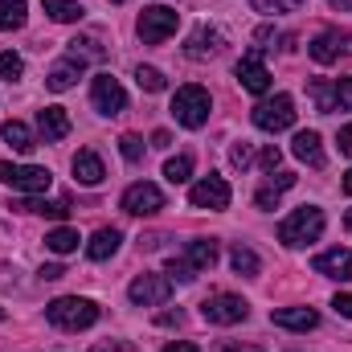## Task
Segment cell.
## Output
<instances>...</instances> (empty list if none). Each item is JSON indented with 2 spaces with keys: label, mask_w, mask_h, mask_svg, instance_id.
Listing matches in <instances>:
<instances>
[{
  "label": "cell",
  "mask_w": 352,
  "mask_h": 352,
  "mask_svg": "<svg viewBox=\"0 0 352 352\" xmlns=\"http://www.w3.org/2000/svg\"><path fill=\"white\" fill-rule=\"evenodd\" d=\"M324 234V209H316V205H303V209H295L283 226H278V242L283 246H307V242H316Z\"/></svg>",
  "instance_id": "cell-3"
},
{
  "label": "cell",
  "mask_w": 352,
  "mask_h": 352,
  "mask_svg": "<svg viewBox=\"0 0 352 352\" xmlns=\"http://www.w3.org/2000/svg\"><path fill=\"white\" fill-rule=\"evenodd\" d=\"M160 209H164V192L156 184H148V180H140V184H131L123 192V213H131V217H152Z\"/></svg>",
  "instance_id": "cell-11"
},
{
  "label": "cell",
  "mask_w": 352,
  "mask_h": 352,
  "mask_svg": "<svg viewBox=\"0 0 352 352\" xmlns=\"http://www.w3.org/2000/svg\"><path fill=\"white\" fill-rule=\"evenodd\" d=\"M230 266H234L238 274H246V278H254V274L263 270V263H258V254H254L250 246H234V250H230Z\"/></svg>",
  "instance_id": "cell-29"
},
{
  "label": "cell",
  "mask_w": 352,
  "mask_h": 352,
  "mask_svg": "<svg viewBox=\"0 0 352 352\" xmlns=\"http://www.w3.org/2000/svg\"><path fill=\"white\" fill-rule=\"evenodd\" d=\"M221 352H263L258 344H226Z\"/></svg>",
  "instance_id": "cell-45"
},
{
  "label": "cell",
  "mask_w": 352,
  "mask_h": 352,
  "mask_svg": "<svg viewBox=\"0 0 352 352\" xmlns=\"http://www.w3.org/2000/svg\"><path fill=\"white\" fill-rule=\"evenodd\" d=\"M344 226H349V234H352V209H349V213H344Z\"/></svg>",
  "instance_id": "cell-49"
},
{
  "label": "cell",
  "mask_w": 352,
  "mask_h": 352,
  "mask_svg": "<svg viewBox=\"0 0 352 352\" xmlns=\"http://www.w3.org/2000/svg\"><path fill=\"white\" fill-rule=\"evenodd\" d=\"M295 123V98L291 94H274V98H266V102H258L254 107V127L258 131H287Z\"/></svg>",
  "instance_id": "cell-8"
},
{
  "label": "cell",
  "mask_w": 352,
  "mask_h": 352,
  "mask_svg": "<svg viewBox=\"0 0 352 352\" xmlns=\"http://www.w3.org/2000/svg\"><path fill=\"white\" fill-rule=\"evenodd\" d=\"M70 168H74V180H78V184H87V188H94V184H102V176H107V168H102V160H98V152H78V156H74V164H70Z\"/></svg>",
  "instance_id": "cell-20"
},
{
  "label": "cell",
  "mask_w": 352,
  "mask_h": 352,
  "mask_svg": "<svg viewBox=\"0 0 352 352\" xmlns=\"http://www.w3.org/2000/svg\"><path fill=\"white\" fill-rule=\"evenodd\" d=\"M278 160H283V152H278V148H263V156H258V164H263L266 173H274V168H278Z\"/></svg>",
  "instance_id": "cell-39"
},
{
  "label": "cell",
  "mask_w": 352,
  "mask_h": 352,
  "mask_svg": "<svg viewBox=\"0 0 352 352\" xmlns=\"http://www.w3.org/2000/svg\"><path fill=\"white\" fill-rule=\"evenodd\" d=\"M221 50H226V33H221V29H213V25H197V29L188 33V41H184V54H188L192 62L217 58Z\"/></svg>",
  "instance_id": "cell-14"
},
{
  "label": "cell",
  "mask_w": 352,
  "mask_h": 352,
  "mask_svg": "<svg viewBox=\"0 0 352 352\" xmlns=\"http://www.w3.org/2000/svg\"><path fill=\"white\" fill-rule=\"evenodd\" d=\"M209 111H213V98L205 87H180L173 94V119L180 127H205L209 123Z\"/></svg>",
  "instance_id": "cell-4"
},
{
  "label": "cell",
  "mask_w": 352,
  "mask_h": 352,
  "mask_svg": "<svg viewBox=\"0 0 352 352\" xmlns=\"http://www.w3.org/2000/svg\"><path fill=\"white\" fill-rule=\"evenodd\" d=\"M16 209H25V213H45V217H66V213H70L66 201H21Z\"/></svg>",
  "instance_id": "cell-31"
},
{
  "label": "cell",
  "mask_w": 352,
  "mask_h": 352,
  "mask_svg": "<svg viewBox=\"0 0 352 352\" xmlns=\"http://www.w3.org/2000/svg\"><path fill=\"white\" fill-rule=\"evenodd\" d=\"M291 184H295V173H270V176H266V184L254 192L258 209H274V205H278V197H283Z\"/></svg>",
  "instance_id": "cell-21"
},
{
  "label": "cell",
  "mask_w": 352,
  "mask_h": 352,
  "mask_svg": "<svg viewBox=\"0 0 352 352\" xmlns=\"http://www.w3.org/2000/svg\"><path fill=\"white\" fill-rule=\"evenodd\" d=\"M90 352H140L135 344H127V340H107V344H94Z\"/></svg>",
  "instance_id": "cell-40"
},
{
  "label": "cell",
  "mask_w": 352,
  "mask_h": 352,
  "mask_svg": "<svg viewBox=\"0 0 352 352\" xmlns=\"http://www.w3.org/2000/svg\"><path fill=\"white\" fill-rule=\"evenodd\" d=\"M0 320H4V311H0Z\"/></svg>",
  "instance_id": "cell-51"
},
{
  "label": "cell",
  "mask_w": 352,
  "mask_h": 352,
  "mask_svg": "<svg viewBox=\"0 0 352 352\" xmlns=\"http://www.w3.org/2000/svg\"><path fill=\"white\" fill-rule=\"evenodd\" d=\"M119 242H123V238H119V230H98V234L87 242V258H94V263H107V258L119 250Z\"/></svg>",
  "instance_id": "cell-24"
},
{
  "label": "cell",
  "mask_w": 352,
  "mask_h": 352,
  "mask_svg": "<svg viewBox=\"0 0 352 352\" xmlns=\"http://www.w3.org/2000/svg\"><path fill=\"white\" fill-rule=\"evenodd\" d=\"M111 4H123V0H111Z\"/></svg>",
  "instance_id": "cell-50"
},
{
  "label": "cell",
  "mask_w": 352,
  "mask_h": 352,
  "mask_svg": "<svg viewBox=\"0 0 352 352\" xmlns=\"http://www.w3.org/2000/svg\"><path fill=\"white\" fill-rule=\"evenodd\" d=\"M270 324L291 328V332H311L320 324V311H311V307H278V311H270Z\"/></svg>",
  "instance_id": "cell-18"
},
{
  "label": "cell",
  "mask_w": 352,
  "mask_h": 352,
  "mask_svg": "<svg viewBox=\"0 0 352 352\" xmlns=\"http://www.w3.org/2000/svg\"><path fill=\"white\" fill-rule=\"evenodd\" d=\"M127 295H131V303H140V307H160V303H168V295H173V278H168V274H140V278H131Z\"/></svg>",
  "instance_id": "cell-10"
},
{
  "label": "cell",
  "mask_w": 352,
  "mask_h": 352,
  "mask_svg": "<svg viewBox=\"0 0 352 352\" xmlns=\"http://www.w3.org/2000/svg\"><path fill=\"white\" fill-rule=\"evenodd\" d=\"M78 242H82V238H78V230H70V226H58V230L45 234V246H50L54 254H74Z\"/></svg>",
  "instance_id": "cell-26"
},
{
  "label": "cell",
  "mask_w": 352,
  "mask_h": 352,
  "mask_svg": "<svg viewBox=\"0 0 352 352\" xmlns=\"http://www.w3.org/2000/svg\"><path fill=\"white\" fill-rule=\"evenodd\" d=\"M45 320L62 332H82L98 320V303L94 299H82V295H62L45 307Z\"/></svg>",
  "instance_id": "cell-1"
},
{
  "label": "cell",
  "mask_w": 352,
  "mask_h": 352,
  "mask_svg": "<svg viewBox=\"0 0 352 352\" xmlns=\"http://www.w3.org/2000/svg\"><path fill=\"white\" fill-rule=\"evenodd\" d=\"M164 352H201V349H197V344H188V340H168Z\"/></svg>",
  "instance_id": "cell-42"
},
{
  "label": "cell",
  "mask_w": 352,
  "mask_h": 352,
  "mask_svg": "<svg viewBox=\"0 0 352 352\" xmlns=\"http://www.w3.org/2000/svg\"><path fill=\"white\" fill-rule=\"evenodd\" d=\"M119 152H123L127 164H140V160H144V140H140V135H123V140H119Z\"/></svg>",
  "instance_id": "cell-36"
},
{
  "label": "cell",
  "mask_w": 352,
  "mask_h": 352,
  "mask_svg": "<svg viewBox=\"0 0 352 352\" xmlns=\"http://www.w3.org/2000/svg\"><path fill=\"white\" fill-rule=\"evenodd\" d=\"M62 274H66L62 266H41V278H50V283H54V278H62Z\"/></svg>",
  "instance_id": "cell-44"
},
{
  "label": "cell",
  "mask_w": 352,
  "mask_h": 352,
  "mask_svg": "<svg viewBox=\"0 0 352 352\" xmlns=\"http://www.w3.org/2000/svg\"><path fill=\"white\" fill-rule=\"evenodd\" d=\"M258 12H270V16H278V12H295V8H303L307 0H250Z\"/></svg>",
  "instance_id": "cell-34"
},
{
  "label": "cell",
  "mask_w": 352,
  "mask_h": 352,
  "mask_svg": "<svg viewBox=\"0 0 352 352\" xmlns=\"http://www.w3.org/2000/svg\"><path fill=\"white\" fill-rule=\"evenodd\" d=\"M291 152H295L303 164L324 168V148H320V135H316V131H299V135H295V144H291Z\"/></svg>",
  "instance_id": "cell-23"
},
{
  "label": "cell",
  "mask_w": 352,
  "mask_h": 352,
  "mask_svg": "<svg viewBox=\"0 0 352 352\" xmlns=\"http://www.w3.org/2000/svg\"><path fill=\"white\" fill-rule=\"evenodd\" d=\"M78 78H82V62L66 54V58H62V62H54V70L45 74V87H50V90H58V94H62V90H70V87H74Z\"/></svg>",
  "instance_id": "cell-19"
},
{
  "label": "cell",
  "mask_w": 352,
  "mask_h": 352,
  "mask_svg": "<svg viewBox=\"0 0 352 352\" xmlns=\"http://www.w3.org/2000/svg\"><path fill=\"white\" fill-rule=\"evenodd\" d=\"M230 164H234V168H242V173H246V168H250V164H254V148H250V144H246V140H242V144H234V148H230Z\"/></svg>",
  "instance_id": "cell-37"
},
{
  "label": "cell",
  "mask_w": 352,
  "mask_h": 352,
  "mask_svg": "<svg viewBox=\"0 0 352 352\" xmlns=\"http://www.w3.org/2000/svg\"><path fill=\"white\" fill-rule=\"evenodd\" d=\"M0 140L12 148V152H21V156H29L33 148H37V140H33V131L21 123V119H8L4 127H0Z\"/></svg>",
  "instance_id": "cell-22"
},
{
  "label": "cell",
  "mask_w": 352,
  "mask_h": 352,
  "mask_svg": "<svg viewBox=\"0 0 352 352\" xmlns=\"http://www.w3.org/2000/svg\"><path fill=\"white\" fill-rule=\"evenodd\" d=\"M164 176H168V184H184L192 176V156H173L164 164Z\"/></svg>",
  "instance_id": "cell-33"
},
{
  "label": "cell",
  "mask_w": 352,
  "mask_h": 352,
  "mask_svg": "<svg viewBox=\"0 0 352 352\" xmlns=\"http://www.w3.org/2000/svg\"><path fill=\"white\" fill-rule=\"evenodd\" d=\"M176 25H180V12H173L168 4H152V8L140 12L135 33L144 37V45H160V41H168L176 33Z\"/></svg>",
  "instance_id": "cell-5"
},
{
  "label": "cell",
  "mask_w": 352,
  "mask_h": 352,
  "mask_svg": "<svg viewBox=\"0 0 352 352\" xmlns=\"http://www.w3.org/2000/svg\"><path fill=\"white\" fill-rule=\"evenodd\" d=\"M135 82H140V90H148V94H160V90L168 87L156 66H140V70H135Z\"/></svg>",
  "instance_id": "cell-32"
},
{
  "label": "cell",
  "mask_w": 352,
  "mask_h": 352,
  "mask_svg": "<svg viewBox=\"0 0 352 352\" xmlns=\"http://www.w3.org/2000/svg\"><path fill=\"white\" fill-rule=\"evenodd\" d=\"M160 324H164V328H168V324H180V311H164V316H160Z\"/></svg>",
  "instance_id": "cell-46"
},
{
  "label": "cell",
  "mask_w": 352,
  "mask_h": 352,
  "mask_svg": "<svg viewBox=\"0 0 352 352\" xmlns=\"http://www.w3.org/2000/svg\"><path fill=\"white\" fill-rule=\"evenodd\" d=\"M332 307H336V316H344V320H352V291H340V295L332 299Z\"/></svg>",
  "instance_id": "cell-38"
},
{
  "label": "cell",
  "mask_w": 352,
  "mask_h": 352,
  "mask_svg": "<svg viewBox=\"0 0 352 352\" xmlns=\"http://www.w3.org/2000/svg\"><path fill=\"white\" fill-rule=\"evenodd\" d=\"M336 144H340V156H352V123H344V127H340Z\"/></svg>",
  "instance_id": "cell-41"
},
{
  "label": "cell",
  "mask_w": 352,
  "mask_h": 352,
  "mask_svg": "<svg viewBox=\"0 0 352 352\" xmlns=\"http://www.w3.org/2000/svg\"><path fill=\"white\" fill-rule=\"evenodd\" d=\"M344 192H352V168L344 173Z\"/></svg>",
  "instance_id": "cell-48"
},
{
  "label": "cell",
  "mask_w": 352,
  "mask_h": 352,
  "mask_svg": "<svg viewBox=\"0 0 352 352\" xmlns=\"http://www.w3.org/2000/svg\"><path fill=\"white\" fill-rule=\"evenodd\" d=\"M201 316L209 320V324H242L246 316H250V307H246V299H238V295H230V291H217V295H209L205 303H201Z\"/></svg>",
  "instance_id": "cell-9"
},
{
  "label": "cell",
  "mask_w": 352,
  "mask_h": 352,
  "mask_svg": "<svg viewBox=\"0 0 352 352\" xmlns=\"http://www.w3.org/2000/svg\"><path fill=\"white\" fill-rule=\"evenodd\" d=\"M328 4H332L336 12H352V0H328Z\"/></svg>",
  "instance_id": "cell-47"
},
{
  "label": "cell",
  "mask_w": 352,
  "mask_h": 352,
  "mask_svg": "<svg viewBox=\"0 0 352 352\" xmlns=\"http://www.w3.org/2000/svg\"><path fill=\"white\" fill-rule=\"evenodd\" d=\"M213 263H217V242H213V238H192L180 258H168V278L192 283L197 274L213 270Z\"/></svg>",
  "instance_id": "cell-2"
},
{
  "label": "cell",
  "mask_w": 352,
  "mask_h": 352,
  "mask_svg": "<svg viewBox=\"0 0 352 352\" xmlns=\"http://www.w3.org/2000/svg\"><path fill=\"white\" fill-rule=\"evenodd\" d=\"M238 82H242V90H250V94H266L270 90V70H266V62H263V54L258 50H250L242 62H238Z\"/></svg>",
  "instance_id": "cell-15"
},
{
  "label": "cell",
  "mask_w": 352,
  "mask_h": 352,
  "mask_svg": "<svg viewBox=\"0 0 352 352\" xmlns=\"http://www.w3.org/2000/svg\"><path fill=\"white\" fill-rule=\"evenodd\" d=\"M316 274H324V278H352V250L344 246H336V250H324V254H316Z\"/></svg>",
  "instance_id": "cell-16"
},
{
  "label": "cell",
  "mask_w": 352,
  "mask_h": 352,
  "mask_svg": "<svg viewBox=\"0 0 352 352\" xmlns=\"http://www.w3.org/2000/svg\"><path fill=\"white\" fill-rule=\"evenodd\" d=\"M188 201H192V209H213V213H217V209L230 205V184H226L221 176L209 173V176H201V180L188 188Z\"/></svg>",
  "instance_id": "cell-12"
},
{
  "label": "cell",
  "mask_w": 352,
  "mask_h": 352,
  "mask_svg": "<svg viewBox=\"0 0 352 352\" xmlns=\"http://www.w3.org/2000/svg\"><path fill=\"white\" fill-rule=\"evenodd\" d=\"M90 102H94V111H102V115H119V111H127V90L119 87V78L98 74V78L90 82Z\"/></svg>",
  "instance_id": "cell-13"
},
{
  "label": "cell",
  "mask_w": 352,
  "mask_h": 352,
  "mask_svg": "<svg viewBox=\"0 0 352 352\" xmlns=\"http://www.w3.org/2000/svg\"><path fill=\"white\" fill-rule=\"evenodd\" d=\"M25 21H29V4H25V0H0V29H4V33L21 29Z\"/></svg>",
  "instance_id": "cell-27"
},
{
  "label": "cell",
  "mask_w": 352,
  "mask_h": 352,
  "mask_svg": "<svg viewBox=\"0 0 352 352\" xmlns=\"http://www.w3.org/2000/svg\"><path fill=\"white\" fill-rule=\"evenodd\" d=\"M70 58H78L82 66H87V62H98V58H102V45H98L94 37H74V41H70Z\"/></svg>",
  "instance_id": "cell-30"
},
{
  "label": "cell",
  "mask_w": 352,
  "mask_h": 352,
  "mask_svg": "<svg viewBox=\"0 0 352 352\" xmlns=\"http://www.w3.org/2000/svg\"><path fill=\"white\" fill-rule=\"evenodd\" d=\"M307 90H311V102L320 115L352 111V78H316Z\"/></svg>",
  "instance_id": "cell-6"
},
{
  "label": "cell",
  "mask_w": 352,
  "mask_h": 352,
  "mask_svg": "<svg viewBox=\"0 0 352 352\" xmlns=\"http://www.w3.org/2000/svg\"><path fill=\"white\" fill-rule=\"evenodd\" d=\"M25 74V62H21V54H0V78H8V82H16Z\"/></svg>",
  "instance_id": "cell-35"
},
{
  "label": "cell",
  "mask_w": 352,
  "mask_h": 352,
  "mask_svg": "<svg viewBox=\"0 0 352 352\" xmlns=\"http://www.w3.org/2000/svg\"><path fill=\"white\" fill-rule=\"evenodd\" d=\"M45 4V12L54 16V21H62V25H70V21H82L87 16V8L78 4V0H41Z\"/></svg>",
  "instance_id": "cell-28"
},
{
  "label": "cell",
  "mask_w": 352,
  "mask_h": 352,
  "mask_svg": "<svg viewBox=\"0 0 352 352\" xmlns=\"http://www.w3.org/2000/svg\"><path fill=\"white\" fill-rule=\"evenodd\" d=\"M168 144H173V135H168V131H156V135H152V148H168Z\"/></svg>",
  "instance_id": "cell-43"
},
{
  "label": "cell",
  "mask_w": 352,
  "mask_h": 352,
  "mask_svg": "<svg viewBox=\"0 0 352 352\" xmlns=\"http://www.w3.org/2000/svg\"><path fill=\"white\" fill-rule=\"evenodd\" d=\"M340 54H344V33H320V37L311 41V58H316V62H324V66H328V62H336Z\"/></svg>",
  "instance_id": "cell-25"
},
{
  "label": "cell",
  "mask_w": 352,
  "mask_h": 352,
  "mask_svg": "<svg viewBox=\"0 0 352 352\" xmlns=\"http://www.w3.org/2000/svg\"><path fill=\"white\" fill-rule=\"evenodd\" d=\"M37 131H41L45 144L66 140V135H70V115H66V107H45V111H37Z\"/></svg>",
  "instance_id": "cell-17"
},
{
  "label": "cell",
  "mask_w": 352,
  "mask_h": 352,
  "mask_svg": "<svg viewBox=\"0 0 352 352\" xmlns=\"http://www.w3.org/2000/svg\"><path fill=\"white\" fill-rule=\"evenodd\" d=\"M0 180L8 188L25 192V197H37V192L50 188L54 176H50V168H37V164H8V160H0Z\"/></svg>",
  "instance_id": "cell-7"
}]
</instances>
